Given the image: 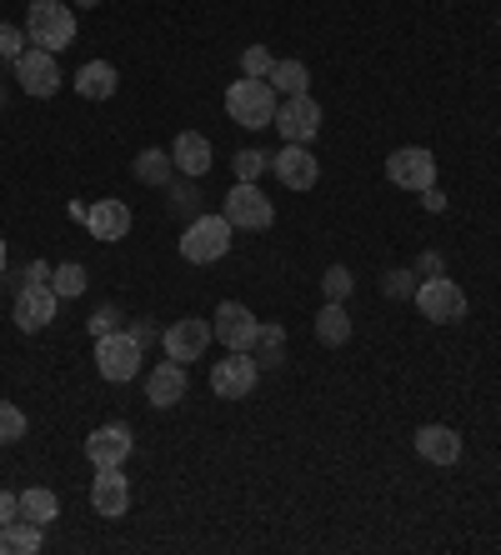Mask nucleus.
<instances>
[{"instance_id":"nucleus-29","label":"nucleus","mask_w":501,"mask_h":555,"mask_svg":"<svg viewBox=\"0 0 501 555\" xmlns=\"http://www.w3.org/2000/svg\"><path fill=\"white\" fill-rule=\"evenodd\" d=\"M26 430H30L26 411H21V405H11V401H0V446H15V440H26Z\"/></svg>"},{"instance_id":"nucleus-19","label":"nucleus","mask_w":501,"mask_h":555,"mask_svg":"<svg viewBox=\"0 0 501 555\" xmlns=\"http://www.w3.org/2000/svg\"><path fill=\"white\" fill-rule=\"evenodd\" d=\"M80 220L91 225L95 241H126V235H131V206H126V201H95Z\"/></svg>"},{"instance_id":"nucleus-42","label":"nucleus","mask_w":501,"mask_h":555,"mask_svg":"<svg viewBox=\"0 0 501 555\" xmlns=\"http://www.w3.org/2000/svg\"><path fill=\"white\" fill-rule=\"evenodd\" d=\"M497 26H501V21H497Z\"/></svg>"},{"instance_id":"nucleus-14","label":"nucleus","mask_w":501,"mask_h":555,"mask_svg":"<svg viewBox=\"0 0 501 555\" xmlns=\"http://www.w3.org/2000/svg\"><path fill=\"white\" fill-rule=\"evenodd\" d=\"M256 325H261V321H256L241 300H221V306H216V321H211V336L221 340L226 350H251Z\"/></svg>"},{"instance_id":"nucleus-9","label":"nucleus","mask_w":501,"mask_h":555,"mask_svg":"<svg viewBox=\"0 0 501 555\" xmlns=\"http://www.w3.org/2000/svg\"><path fill=\"white\" fill-rule=\"evenodd\" d=\"M160 346H166V361H176V365L201 361L206 346H211V321H201V315H181V321H171V331L160 336Z\"/></svg>"},{"instance_id":"nucleus-28","label":"nucleus","mask_w":501,"mask_h":555,"mask_svg":"<svg viewBox=\"0 0 501 555\" xmlns=\"http://www.w3.org/2000/svg\"><path fill=\"white\" fill-rule=\"evenodd\" d=\"M51 291H55L61 300L86 296V271H80L76 260H66V266H55V271H51Z\"/></svg>"},{"instance_id":"nucleus-35","label":"nucleus","mask_w":501,"mask_h":555,"mask_svg":"<svg viewBox=\"0 0 501 555\" xmlns=\"http://www.w3.org/2000/svg\"><path fill=\"white\" fill-rule=\"evenodd\" d=\"M411 281H416V271H391L386 275V296H411Z\"/></svg>"},{"instance_id":"nucleus-33","label":"nucleus","mask_w":501,"mask_h":555,"mask_svg":"<svg viewBox=\"0 0 501 555\" xmlns=\"http://www.w3.org/2000/svg\"><path fill=\"white\" fill-rule=\"evenodd\" d=\"M26 30L11 26V21H0V61H21L26 55Z\"/></svg>"},{"instance_id":"nucleus-24","label":"nucleus","mask_w":501,"mask_h":555,"mask_svg":"<svg viewBox=\"0 0 501 555\" xmlns=\"http://www.w3.org/2000/svg\"><path fill=\"white\" fill-rule=\"evenodd\" d=\"M61 516V501H55V491H46V486H30V491H21V520H30V526H51V520Z\"/></svg>"},{"instance_id":"nucleus-3","label":"nucleus","mask_w":501,"mask_h":555,"mask_svg":"<svg viewBox=\"0 0 501 555\" xmlns=\"http://www.w3.org/2000/svg\"><path fill=\"white\" fill-rule=\"evenodd\" d=\"M231 235H236V225H231L226 216H196L181 231V260H191V266H211V260H221L226 250H231Z\"/></svg>"},{"instance_id":"nucleus-2","label":"nucleus","mask_w":501,"mask_h":555,"mask_svg":"<svg viewBox=\"0 0 501 555\" xmlns=\"http://www.w3.org/2000/svg\"><path fill=\"white\" fill-rule=\"evenodd\" d=\"M26 36L36 40L40 51H66L70 40H76V11H70L66 0H30L26 11Z\"/></svg>"},{"instance_id":"nucleus-18","label":"nucleus","mask_w":501,"mask_h":555,"mask_svg":"<svg viewBox=\"0 0 501 555\" xmlns=\"http://www.w3.org/2000/svg\"><path fill=\"white\" fill-rule=\"evenodd\" d=\"M171 160H176V170H181V176L201 181V176L211 170L216 151H211V141H206L201 130H181V135H176V145H171Z\"/></svg>"},{"instance_id":"nucleus-20","label":"nucleus","mask_w":501,"mask_h":555,"mask_svg":"<svg viewBox=\"0 0 501 555\" xmlns=\"http://www.w3.org/2000/svg\"><path fill=\"white\" fill-rule=\"evenodd\" d=\"M411 440H416V455L432 461V465H457L462 461V436H457L451 426H422Z\"/></svg>"},{"instance_id":"nucleus-16","label":"nucleus","mask_w":501,"mask_h":555,"mask_svg":"<svg viewBox=\"0 0 501 555\" xmlns=\"http://www.w3.org/2000/svg\"><path fill=\"white\" fill-rule=\"evenodd\" d=\"M131 446H136V436L126 426H95L91 440H86V461H91L95 470H106V465H126L131 461Z\"/></svg>"},{"instance_id":"nucleus-6","label":"nucleus","mask_w":501,"mask_h":555,"mask_svg":"<svg viewBox=\"0 0 501 555\" xmlns=\"http://www.w3.org/2000/svg\"><path fill=\"white\" fill-rule=\"evenodd\" d=\"M236 231H271V220H277V206L256 191V181H236L231 195H226V210H221Z\"/></svg>"},{"instance_id":"nucleus-32","label":"nucleus","mask_w":501,"mask_h":555,"mask_svg":"<svg viewBox=\"0 0 501 555\" xmlns=\"http://www.w3.org/2000/svg\"><path fill=\"white\" fill-rule=\"evenodd\" d=\"M266 166H271V155H261V151H236V155H231V170H236V181H256Z\"/></svg>"},{"instance_id":"nucleus-5","label":"nucleus","mask_w":501,"mask_h":555,"mask_svg":"<svg viewBox=\"0 0 501 555\" xmlns=\"http://www.w3.org/2000/svg\"><path fill=\"white\" fill-rule=\"evenodd\" d=\"M416 310L436 325H457V321H466V291L451 275H426L416 285Z\"/></svg>"},{"instance_id":"nucleus-30","label":"nucleus","mask_w":501,"mask_h":555,"mask_svg":"<svg viewBox=\"0 0 501 555\" xmlns=\"http://www.w3.org/2000/svg\"><path fill=\"white\" fill-rule=\"evenodd\" d=\"M271 65H277V55L266 51V46H246V55H241V76L266 80V76H271Z\"/></svg>"},{"instance_id":"nucleus-23","label":"nucleus","mask_w":501,"mask_h":555,"mask_svg":"<svg viewBox=\"0 0 501 555\" xmlns=\"http://www.w3.org/2000/svg\"><path fill=\"white\" fill-rule=\"evenodd\" d=\"M136 181L141 185H171V176H176V160H171V151H160V145H145L141 155H136Z\"/></svg>"},{"instance_id":"nucleus-41","label":"nucleus","mask_w":501,"mask_h":555,"mask_svg":"<svg viewBox=\"0 0 501 555\" xmlns=\"http://www.w3.org/2000/svg\"><path fill=\"white\" fill-rule=\"evenodd\" d=\"M5 256H11V250H5V235H0V275H5Z\"/></svg>"},{"instance_id":"nucleus-8","label":"nucleus","mask_w":501,"mask_h":555,"mask_svg":"<svg viewBox=\"0 0 501 555\" xmlns=\"http://www.w3.org/2000/svg\"><path fill=\"white\" fill-rule=\"evenodd\" d=\"M386 176L401 191H426V185H436V155L426 145H401L386 155Z\"/></svg>"},{"instance_id":"nucleus-37","label":"nucleus","mask_w":501,"mask_h":555,"mask_svg":"<svg viewBox=\"0 0 501 555\" xmlns=\"http://www.w3.org/2000/svg\"><path fill=\"white\" fill-rule=\"evenodd\" d=\"M86 325H91V336H111V325H116V310L101 306V310H95V321H86Z\"/></svg>"},{"instance_id":"nucleus-10","label":"nucleus","mask_w":501,"mask_h":555,"mask_svg":"<svg viewBox=\"0 0 501 555\" xmlns=\"http://www.w3.org/2000/svg\"><path fill=\"white\" fill-rule=\"evenodd\" d=\"M271 126L281 130V141L306 145L321 130V105L311 101V91H306V95H286V101L277 105V120H271Z\"/></svg>"},{"instance_id":"nucleus-25","label":"nucleus","mask_w":501,"mask_h":555,"mask_svg":"<svg viewBox=\"0 0 501 555\" xmlns=\"http://www.w3.org/2000/svg\"><path fill=\"white\" fill-rule=\"evenodd\" d=\"M266 80L277 86V95H306L311 91V70H306V61H277Z\"/></svg>"},{"instance_id":"nucleus-34","label":"nucleus","mask_w":501,"mask_h":555,"mask_svg":"<svg viewBox=\"0 0 501 555\" xmlns=\"http://www.w3.org/2000/svg\"><path fill=\"white\" fill-rule=\"evenodd\" d=\"M196 201H201V195H196V185H191V176H185V185H171V210H176V216L196 220Z\"/></svg>"},{"instance_id":"nucleus-13","label":"nucleus","mask_w":501,"mask_h":555,"mask_svg":"<svg viewBox=\"0 0 501 555\" xmlns=\"http://www.w3.org/2000/svg\"><path fill=\"white\" fill-rule=\"evenodd\" d=\"M271 170H277V181L286 185V191H311V185L321 181V166L317 155L306 151V145H281L277 155H271Z\"/></svg>"},{"instance_id":"nucleus-7","label":"nucleus","mask_w":501,"mask_h":555,"mask_svg":"<svg viewBox=\"0 0 501 555\" xmlns=\"http://www.w3.org/2000/svg\"><path fill=\"white\" fill-rule=\"evenodd\" d=\"M256 380H261V365H256L251 350H231L226 361L211 365V390L221 401H246L251 390H256Z\"/></svg>"},{"instance_id":"nucleus-1","label":"nucleus","mask_w":501,"mask_h":555,"mask_svg":"<svg viewBox=\"0 0 501 555\" xmlns=\"http://www.w3.org/2000/svg\"><path fill=\"white\" fill-rule=\"evenodd\" d=\"M277 105L281 101H277V86H271V80L241 76V80H231V91H226V116L246 130L271 126V120H277Z\"/></svg>"},{"instance_id":"nucleus-12","label":"nucleus","mask_w":501,"mask_h":555,"mask_svg":"<svg viewBox=\"0 0 501 555\" xmlns=\"http://www.w3.org/2000/svg\"><path fill=\"white\" fill-rule=\"evenodd\" d=\"M15 80H21V91L36 95V101H46V95L61 91V65H55L51 51H26L21 61H15Z\"/></svg>"},{"instance_id":"nucleus-22","label":"nucleus","mask_w":501,"mask_h":555,"mask_svg":"<svg viewBox=\"0 0 501 555\" xmlns=\"http://www.w3.org/2000/svg\"><path fill=\"white\" fill-rule=\"evenodd\" d=\"M317 340L321 346H346L351 340V315H346V300H326L317 310Z\"/></svg>"},{"instance_id":"nucleus-26","label":"nucleus","mask_w":501,"mask_h":555,"mask_svg":"<svg viewBox=\"0 0 501 555\" xmlns=\"http://www.w3.org/2000/svg\"><path fill=\"white\" fill-rule=\"evenodd\" d=\"M36 551H40V526H30V520L0 526V555H36Z\"/></svg>"},{"instance_id":"nucleus-39","label":"nucleus","mask_w":501,"mask_h":555,"mask_svg":"<svg viewBox=\"0 0 501 555\" xmlns=\"http://www.w3.org/2000/svg\"><path fill=\"white\" fill-rule=\"evenodd\" d=\"M426 210H441V206H447V195H441V191H436V185H426Z\"/></svg>"},{"instance_id":"nucleus-27","label":"nucleus","mask_w":501,"mask_h":555,"mask_svg":"<svg viewBox=\"0 0 501 555\" xmlns=\"http://www.w3.org/2000/svg\"><path fill=\"white\" fill-rule=\"evenodd\" d=\"M281 346H286V331H281V325H256V340H251L256 365H281V361H286V356H281Z\"/></svg>"},{"instance_id":"nucleus-38","label":"nucleus","mask_w":501,"mask_h":555,"mask_svg":"<svg viewBox=\"0 0 501 555\" xmlns=\"http://www.w3.org/2000/svg\"><path fill=\"white\" fill-rule=\"evenodd\" d=\"M416 271H422V275H447V271H441V256H422V260H416Z\"/></svg>"},{"instance_id":"nucleus-17","label":"nucleus","mask_w":501,"mask_h":555,"mask_svg":"<svg viewBox=\"0 0 501 555\" xmlns=\"http://www.w3.org/2000/svg\"><path fill=\"white\" fill-rule=\"evenodd\" d=\"M185 390H191V380H185V365H176V361H160L156 371L145 375V401L156 405V411H171V405H181Z\"/></svg>"},{"instance_id":"nucleus-11","label":"nucleus","mask_w":501,"mask_h":555,"mask_svg":"<svg viewBox=\"0 0 501 555\" xmlns=\"http://www.w3.org/2000/svg\"><path fill=\"white\" fill-rule=\"evenodd\" d=\"M55 310H61V296H55L51 285H21V296H15V325L26 331V336H36V331H46V325L55 321Z\"/></svg>"},{"instance_id":"nucleus-21","label":"nucleus","mask_w":501,"mask_h":555,"mask_svg":"<svg viewBox=\"0 0 501 555\" xmlns=\"http://www.w3.org/2000/svg\"><path fill=\"white\" fill-rule=\"evenodd\" d=\"M116 86H120V76H116V65L111 61H86L76 70V91L86 95V101H111Z\"/></svg>"},{"instance_id":"nucleus-4","label":"nucleus","mask_w":501,"mask_h":555,"mask_svg":"<svg viewBox=\"0 0 501 555\" xmlns=\"http://www.w3.org/2000/svg\"><path fill=\"white\" fill-rule=\"evenodd\" d=\"M145 361V346L131 336V331H111V336H95V371L106 380H136Z\"/></svg>"},{"instance_id":"nucleus-36","label":"nucleus","mask_w":501,"mask_h":555,"mask_svg":"<svg viewBox=\"0 0 501 555\" xmlns=\"http://www.w3.org/2000/svg\"><path fill=\"white\" fill-rule=\"evenodd\" d=\"M11 520H21V495L0 491V526H11Z\"/></svg>"},{"instance_id":"nucleus-40","label":"nucleus","mask_w":501,"mask_h":555,"mask_svg":"<svg viewBox=\"0 0 501 555\" xmlns=\"http://www.w3.org/2000/svg\"><path fill=\"white\" fill-rule=\"evenodd\" d=\"M70 5H80V11H95V5H101V0H70Z\"/></svg>"},{"instance_id":"nucleus-31","label":"nucleus","mask_w":501,"mask_h":555,"mask_svg":"<svg viewBox=\"0 0 501 555\" xmlns=\"http://www.w3.org/2000/svg\"><path fill=\"white\" fill-rule=\"evenodd\" d=\"M351 271H346V266H326V275H321V296L326 300H346L351 296Z\"/></svg>"},{"instance_id":"nucleus-15","label":"nucleus","mask_w":501,"mask_h":555,"mask_svg":"<svg viewBox=\"0 0 501 555\" xmlns=\"http://www.w3.org/2000/svg\"><path fill=\"white\" fill-rule=\"evenodd\" d=\"M91 505H95V516H126L131 511V480H126V470L120 465H106V470H95L91 480Z\"/></svg>"}]
</instances>
